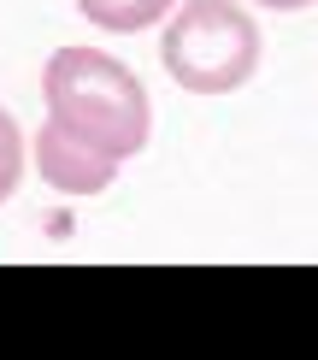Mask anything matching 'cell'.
I'll list each match as a JSON object with an SVG mask.
<instances>
[{"mask_svg": "<svg viewBox=\"0 0 318 360\" xmlns=\"http://www.w3.org/2000/svg\"><path fill=\"white\" fill-rule=\"evenodd\" d=\"M41 95H48V118L71 130L106 160H130L147 148L154 130V101H147L142 77L124 59L100 48H59L41 71Z\"/></svg>", "mask_w": 318, "mask_h": 360, "instance_id": "cell-1", "label": "cell"}, {"mask_svg": "<svg viewBox=\"0 0 318 360\" xmlns=\"http://www.w3.org/2000/svg\"><path fill=\"white\" fill-rule=\"evenodd\" d=\"M159 59L189 95H230L260 65V24L236 0H183L165 24Z\"/></svg>", "mask_w": 318, "mask_h": 360, "instance_id": "cell-2", "label": "cell"}, {"mask_svg": "<svg viewBox=\"0 0 318 360\" xmlns=\"http://www.w3.org/2000/svg\"><path fill=\"white\" fill-rule=\"evenodd\" d=\"M36 172H41V184L59 189V195H100L118 177V160L95 154L88 142H77L71 130H59L48 118V124L36 130Z\"/></svg>", "mask_w": 318, "mask_h": 360, "instance_id": "cell-3", "label": "cell"}, {"mask_svg": "<svg viewBox=\"0 0 318 360\" xmlns=\"http://www.w3.org/2000/svg\"><path fill=\"white\" fill-rule=\"evenodd\" d=\"M171 6H177V0H77V12H83L88 24H100V30H118V36H130V30H147V24H159Z\"/></svg>", "mask_w": 318, "mask_h": 360, "instance_id": "cell-4", "label": "cell"}, {"mask_svg": "<svg viewBox=\"0 0 318 360\" xmlns=\"http://www.w3.org/2000/svg\"><path fill=\"white\" fill-rule=\"evenodd\" d=\"M18 177H24V136L12 124V112L0 107V201L18 189Z\"/></svg>", "mask_w": 318, "mask_h": 360, "instance_id": "cell-5", "label": "cell"}, {"mask_svg": "<svg viewBox=\"0 0 318 360\" xmlns=\"http://www.w3.org/2000/svg\"><path fill=\"white\" fill-rule=\"evenodd\" d=\"M260 6H271V12H300V6H312V0H260Z\"/></svg>", "mask_w": 318, "mask_h": 360, "instance_id": "cell-6", "label": "cell"}]
</instances>
